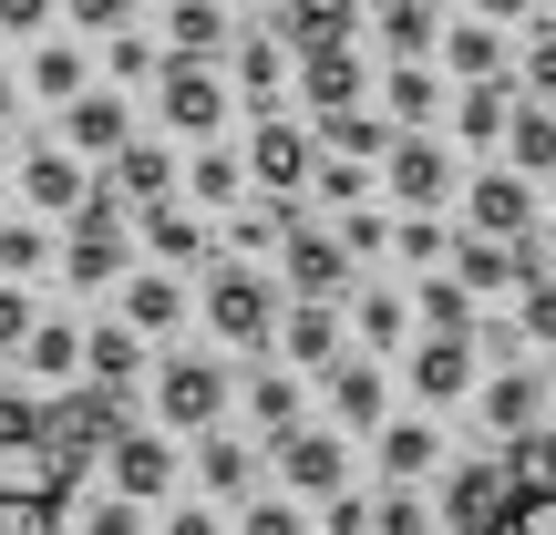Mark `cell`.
Segmentation results:
<instances>
[{"mask_svg": "<svg viewBox=\"0 0 556 535\" xmlns=\"http://www.w3.org/2000/svg\"><path fill=\"white\" fill-rule=\"evenodd\" d=\"M443 0H381V41H392V62H433L443 52Z\"/></svg>", "mask_w": 556, "mask_h": 535, "instance_id": "32", "label": "cell"}, {"mask_svg": "<svg viewBox=\"0 0 556 535\" xmlns=\"http://www.w3.org/2000/svg\"><path fill=\"white\" fill-rule=\"evenodd\" d=\"M475 360H484V340H433V330H422V351H413V402H422V412H443V402L484 392Z\"/></svg>", "mask_w": 556, "mask_h": 535, "instance_id": "12", "label": "cell"}, {"mask_svg": "<svg viewBox=\"0 0 556 535\" xmlns=\"http://www.w3.org/2000/svg\"><path fill=\"white\" fill-rule=\"evenodd\" d=\"M0 535H62V505L41 484H11L0 474Z\"/></svg>", "mask_w": 556, "mask_h": 535, "instance_id": "42", "label": "cell"}, {"mask_svg": "<svg viewBox=\"0 0 556 535\" xmlns=\"http://www.w3.org/2000/svg\"><path fill=\"white\" fill-rule=\"evenodd\" d=\"M124 319H135L144 340H155V330H176V319H186V278H176V268H144V278H124Z\"/></svg>", "mask_w": 556, "mask_h": 535, "instance_id": "31", "label": "cell"}, {"mask_svg": "<svg viewBox=\"0 0 556 535\" xmlns=\"http://www.w3.org/2000/svg\"><path fill=\"white\" fill-rule=\"evenodd\" d=\"M52 268V227L21 206V217H0V278H41Z\"/></svg>", "mask_w": 556, "mask_h": 535, "instance_id": "41", "label": "cell"}, {"mask_svg": "<svg viewBox=\"0 0 556 535\" xmlns=\"http://www.w3.org/2000/svg\"><path fill=\"white\" fill-rule=\"evenodd\" d=\"M144 247H155V258L176 268V278L217 258V238H206V217H197V206H176V196H165V206H144Z\"/></svg>", "mask_w": 556, "mask_h": 535, "instance_id": "19", "label": "cell"}, {"mask_svg": "<svg viewBox=\"0 0 556 535\" xmlns=\"http://www.w3.org/2000/svg\"><path fill=\"white\" fill-rule=\"evenodd\" d=\"M351 319H361L351 340H361L371 360H381V351H402V340L422 330V309H413V298H392V289H351Z\"/></svg>", "mask_w": 556, "mask_h": 535, "instance_id": "28", "label": "cell"}, {"mask_svg": "<svg viewBox=\"0 0 556 535\" xmlns=\"http://www.w3.org/2000/svg\"><path fill=\"white\" fill-rule=\"evenodd\" d=\"M155 114H165V135L217 144V135H227V82H217V62H176V52H165V73H155Z\"/></svg>", "mask_w": 556, "mask_h": 535, "instance_id": "4", "label": "cell"}, {"mask_svg": "<svg viewBox=\"0 0 556 535\" xmlns=\"http://www.w3.org/2000/svg\"><path fill=\"white\" fill-rule=\"evenodd\" d=\"M484 535H556V484H526V495L505 505V515L484 525Z\"/></svg>", "mask_w": 556, "mask_h": 535, "instance_id": "46", "label": "cell"}, {"mask_svg": "<svg viewBox=\"0 0 556 535\" xmlns=\"http://www.w3.org/2000/svg\"><path fill=\"white\" fill-rule=\"evenodd\" d=\"M165 535H227V525L206 515V505H176V515H165Z\"/></svg>", "mask_w": 556, "mask_h": 535, "instance_id": "59", "label": "cell"}, {"mask_svg": "<svg viewBox=\"0 0 556 535\" xmlns=\"http://www.w3.org/2000/svg\"><path fill=\"white\" fill-rule=\"evenodd\" d=\"M433 62H392V73H381V114L402 124V135H422V124H433Z\"/></svg>", "mask_w": 556, "mask_h": 535, "instance_id": "34", "label": "cell"}, {"mask_svg": "<svg viewBox=\"0 0 556 535\" xmlns=\"http://www.w3.org/2000/svg\"><path fill=\"white\" fill-rule=\"evenodd\" d=\"M278 31H289L299 52H340V41L361 31V0H278Z\"/></svg>", "mask_w": 556, "mask_h": 535, "instance_id": "24", "label": "cell"}, {"mask_svg": "<svg viewBox=\"0 0 556 535\" xmlns=\"http://www.w3.org/2000/svg\"><path fill=\"white\" fill-rule=\"evenodd\" d=\"M392 247H402V258H413L422 278H433V258H454V238H443L433 217H402V238H392Z\"/></svg>", "mask_w": 556, "mask_h": 535, "instance_id": "51", "label": "cell"}, {"mask_svg": "<svg viewBox=\"0 0 556 535\" xmlns=\"http://www.w3.org/2000/svg\"><path fill=\"white\" fill-rule=\"evenodd\" d=\"M103 186H93V155H73V144H31L21 155V206L31 217H83Z\"/></svg>", "mask_w": 556, "mask_h": 535, "instance_id": "6", "label": "cell"}, {"mask_svg": "<svg viewBox=\"0 0 556 535\" xmlns=\"http://www.w3.org/2000/svg\"><path fill=\"white\" fill-rule=\"evenodd\" d=\"M165 52H176V62H217V52H238V21H227V0H165Z\"/></svg>", "mask_w": 556, "mask_h": 535, "instance_id": "15", "label": "cell"}, {"mask_svg": "<svg viewBox=\"0 0 556 535\" xmlns=\"http://www.w3.org/2000/svg\"><path fill=\"white\" fill-rule=\"evenodd\" d=\"M289 196H268V206H238V217H227V247H238V258H278V247H289Z\"/></svg>", "mask_w": 556, "mask_h": 535, "instance_id": "40", "label": "cell"}, {"mask_svg": "<svg viewBox=\"0 0 556 535\" xmlns=\"http://www.w3.org/2000/svg\"><path fill=\"white\" fill-rule=\"evenodd\" d=\"M62 144L114 165L124 144H135V114H124V93H83V103H62Z\"/></svg>", "mask_w": 556, "mask_h": 535, "instance_id": "18", "label": "cell"}, {"mask_svg": "<svg viewBox=\"0 0 556 535\" xmlns=\"http://www.w3.org/2000/svg\"><path fill=\"white\" fill-rule=\"evenodd\" d=\"M413 309H422V330H433V340H475V289H464L454 268H443V278H422V298H413Z\"/></svg>", "mask_w": 556, "mask_h": 535, "instance_id": "38", "label": "cell"}, {"mask_svg": "<svg viewBox=\"0 0 556 535\" xmlns=\"http://www.w3.org/2000/svg\"><path fill=\"white\" fill-rule=\"evenodd\" d=\"M248 186H258V176H248V155H227V144H197V165H186V196H197V206H238Z\"/></svg>", "mask_w": 556, "mask_h": 535, "instance_id": "36", "label": "cell"}, {"mask_svg": "<svg viewBox=\"0 0 556 535\" xmlns=\"http://www.w3.org/2000/svg\"><path fill=\"white\" fill-rule=\"evenodd\" d=\"M443 73L454 82H505V21H454L443 31Z\"/></svg>", "mask_w": 556, "mask_h": 535, "instance_id": "26", "label": "cell"}, {"mask_svg": "<svg viewBox=\"0 0 556 535\" xmlns=\"http://www.w3.org/2000/svg\"><path fill=\"white\" fill-rule=\"evenodd\" d=\"M83 535H144V505L135 495H93L83 505Z\"/></svg>", "mask_w": 556, "mask_h": 535, "instance_id": "48", "label": "cell"}, {"mask_svg": "<svg viewBox=\"0 0 556 535\" xmlns=\"http://www.w3.org/2000/svg\"><path fill=\"white\" fill-rule=\"evenodd\" d=\"M238 535H309V515H299V505H248V515H238Z\"/></svg>", "mask_w": 556, "mask_h": 535, "instance_id": "54", "label": "cell"}, {"mask_svg": "<svg viewBox=\"0 0 556 535\" xmlns=\"http://www.w3.org/2000/svg\"><path fill=\"white\" fill-rule=\"evenodd\" d=\"M0 217H11V165H0Z\"/></svg>", "mask_w": 556, "mask_h": 535, "instance_id": "62", "label": "cell"}, {"mask_svg": "<svg viewBox=\"0 0 556 535\" xmlns=\"http://www.w3.org/2000/svg\"><path fill=\"white\" fill-rule=\"evenodd\" d=\"M124 268H135V238H124V196L103 186L73 217V238H62V278H73V289H114Z\"/></svg>", "mask_w": 556, "mask_h": 535, "instance_id": "3", "label": "cell"}, {"mask_svg": "<svg viewBox=\"0 0 556 535\" xmlns=\"http://www.w3.org/2000/svg\"><path fill=\"white\" fill-rule=\"evenodd\" d=\"M248 474H258V454L238 433H197V484L206 495H248Z\"/></svg>", "mask_w": 556, "mask_h": 535, "instance_id": "39", "label": "cell"}, {"mask_svg": "<svg viewBox=\"0 0 556 535\" xmlns=\"http://www.w3.org/2000/svg\"><path fill=\"white\" fill-rule=\"evenodd\" d=\"M227 62H238V93L268 114L278 82H289V31H278V21H268V31H238V52H227Z\"/></svg>", "mask_w": 556, "mask_h": 535, "instance_id": "23", "label": "cell"}, {"mask_svg": "<svg viewBox=\"0 0 556 535\" xmlns=\"http://www.w3.org/2000/svg\"><path fill=\"white\" fill-rule=\"evenodd\" d=\"M103 463H114V495H135V505L144 495H176V443H165V433H124Z\"/></svg>", "mask_w": 556, "mask_h": 535, "instance_id": "20", "label": "cell"}, {"mask_svg": "<svg viewBox=\"0 0 556 535\" xmlns=\"http://www.w3.org/2000/svg\"><path fill=\"white\" fill-rule=\"evenodd\" d=\"M371 176H381V165H361V155H319V196H330L340 217H351V206L371 196Z\"/></svg>", "mask_w": 556, "mask_h": 535, "instance_id": "47", "label": "cell"}, {"mask_svg": "<svg viewBox=\"0 0 556 535\" xmlns=\"http://www.w3.org/2000/svg\"><path fill=\"white\" fill-rule=\"evenodd\" d=\"M31 330H41V309L21 298V278H0V351H31Z\"/></svg>", "mask_w": 556, "mask_h": 535, "instance_id": "49", "label": "cell"}, {"mask_svg": "<svg viewBox=\"0 0 556 535\" xmlns=\"http://www.w3.org/2000/svg\"><path fill=\"white\" fill-rule=\"evenodd\" d=\"M464 227H475V238H526V227H536V176H526V165H475V176H464Z\"/></svg>", "mask_w": 556, "mask_h": 535, "instance_id": "5", "label": "cell"}, {"mask_svg": "<svg viewBox=\"0 0 556 535\" xmlns=\"http://www.w3.org/2000/svg\"><path fill=\"white\" fill-rule=\"evenodd\" d=\"M248 422H258L268 443H299L309 422H299V371H258L248 381Z\"/></svg>", "mask_w": 556, "mask_h": 535, "instance_id": "33", "label": "cell"}, {"mask_svg": "<svg viewBox=\"0 0 556 535\" xmlns=\"http://www.w3.org/2000/svg\"><path fill=\"white\" fill-rule=\"evenodd\" d=\"M505 454H516V474H526V484H556V422H536V433L505 443Z\"/></svg>", "mask_w": 556, "mask_h": 535, "instance_id": "52", "label": "cell"}, {"mask_svg": "<svg viewBox=\"0 0 556 535\" xmlns=\"http://www.w3.org/2000/svg\"><path fill=\"white\" fill-rule=\"evenodd\" d=\"M299 93H309V114H351L361 103V52L340 41V52H299Z\"/></svg>", "mask_w": 556, "mask_h": 535, "instance_id": "25", "label": "cell"}, {"mask_svg": "<svg viewBox=\"0 0 556 535\" xmlns=\"http://www.w3.org/2000/svg\"><path fill=\"white\" fill-rule=\"evenodd\" d=\"M536 0H475V21H526Z\"/></svg>", "mask_w": 556, "mask_h": 535, "instance_id": "60", "label": "cell"}, {"mask_svg": "<svg viewBox=\"0 0 556 535\" xmlns=\"http://www.w3.org/2000/svg\"><path fill=\"white\" fill-rule=\"evenodd\" d=\"M381 186L402 196V217H443V196H464L454 155H443L433 135H402V144H392V165H381Z\"/></svg>", "mask_w": 556, "mask_h": 535, "instance_id": "9", "label": "cell"}, {"mask_svg": "<svg viewBox=\"0 0 556 535\" xmlns=\"http://www.w3.org/2000/svg\"><path fill=\"white\" fill-rule=\"evenodd\" d=\"M62 11H73L83 31H124V11H135V0H62Z\"/></svg>", "mask_w": 556, "mask_h": 535, "instance_id": "57", "label": "cell"}, {"mask_svg": "<svg viewBox=\"0 0 556 535\" xmlns=\"http://www.w3.org/2000/svg\"><path fill=\"white\" fill-rule=\"evenodd\" d=\"M505 165H526V176H556V103H536V93L516 103V135H505Z\"/></svg>", "mask_w": 556, "mask_h": 535, "instance_id": "37", "label": "cell"}, {"mask_svg": "<svg viewBox=\"0 0 556 535\" xmlns=\"http://www.w3.org/2000/svg\"><path fill=\"white\" fill-rule=\"evenodd\" d=\"M217 412H227V371L217 360H165L155 371V422L165 433H217Z\"/></svg>", "mask_w": 556, "mask_h": 535, "instance_id": "8", "label": "cell"}, {"mask_svg": "<svg viewBox=\"0 0 556 535\" xmlns=\"http://www.w3.org/2000/svg\"><path fill=\"white\" fill-rule=\"evenodd\" d=\"M516 82H464L454 93V135L475 144V155H505V135H516Z\"/></svg>", "mask_w": 556, "mask_h": 535, "instance_id": "17", "label": "cell"}, {"mask_svg": "<svg viewBox=\"0 0 556 535\" xmlns=\"http://www.w3.org/2000/svg\"><path fill=\"white\" fill-rule=\"evenodd\" d=\"M330 412L351 422V433H381V422H392V381H381V360H340V371H330Z\"/></svg>", "mask_w": 556, "mask_h": 535, "instance_id": "21", "label": "cell"}, {"mask_svg": "<svg viewBox=\"0 0 556 535\" xmlns=\"http://www.w3.org/2000/svg\"><path fill=\"white\" fill-rule=\"evenodd\" d=\"M0 474L62 495V422H52V402L11 392V381H0Z\"/></svg>", "mask_w": 556, "mask_h": 535, "instance_id": "1", "label": "cell"}, {"mask_svg": "<svg viewBox=\"0 0 556 535\" xmlns=\"http://www.w3.org/2000/svg\"><path fill=\"white\" fill-rule=\"evenodd\" d=\"M103 186H114L124 206H165V196H176V155L135 135V144H124V155H114V176H103Z\"/></svg>", "mask_w": 556, "mask_h": 535, "instance_id": "27", "label": "cell"}, {"mask_svg": "<svg viewBox=\"0 0 556 535\" xmlns=\"http://www.w3.org/2000/svg\"><path fill=\"white\" fill-rule=\"evenodd\" d=\"M319 525H330V535H371V495H330Z\"/></svg>", "mask_w": 556, "mask_h": 535, "instance_id": "56", "label": "cell"}, {"mask_svg": "<svg viewBox=\"0 0 556 535\" xmlns=\"http://www.w3.org/2000/svg\"><path fill=\"white\" fill-rule=\"evenodd\" d=\"M278 268H289L299 298H351V238H340V227H309V217H299L289 247H278Z\"/></svg>", "mask_w": 556, "mask_h": 535, "instance_id": "11", "label": "cell"}, {"mask_svg": "<svg viewBox=\"0 0 556 535\" xmlns=\"http://www.w3.org/2000/svg\"><path fill=\"white\" fill-rule=\"evenodd\" d=\"M103 73H114V82H155V73H165V52H155L144 31H103Z\"/></svg>", "mask_w": 556, "mask_h": 535, "instance_id": "45", "label": "cell"}, {"mask_svg": "<svg viewBox=\"0 0 556 535\" xmlns=\"http://www.w3.org/2000/svg\"><path fill=\"white\" fill-rule=\"evenodd\" d=\"M516 330L526 340H556V268L536 278V289H516Z\"/></svg>", "mask_w": 556, "mask_h": 535, "instance_id": "50", "label": "cell"}, {"mask_svg": "<svg viewBox=\"0 0 556 535\" xmlns=\"http://www.w3.org/2000/svg\"><path fill=\"white\" fill-rule=\"evenodd\" d=\"M340 238H351V258H381V247H392V238H402V227H381V217H371V206H351V217H340Z\"/></svg>", "mask_w": 556, "mask_h": 535, "instance_id": "55", "label": "cell"}, {"mask_svg": "<svg viewBox=\"0 0 556 535\" xmlns=\"http://www.w3.org/2000/svg\"><path fill=\"white\" fill-rule=\"evenodd\" d=\"M248 176H258L268 196H299V186H319V135H309V124L258 114V135H248Z\"/></svg>", "mask_w": 556, "mask_h": 535, "instance_id": "10", "label": "cell"}, {"mask_svg": "<svg viewBox=\"0 0 556 535\" xmlns=\"http://www.w3.org/2000/svg\"><path fill=\"white\" fill-rule=\"evenodd\" d=\"M475 412H484V433H495V443H526V433L546 422V381H536V371H495V381L475 392Z\"/></svg>", "mask_w": 556, "mask_h": 535, "instance_id": "14", "label": "cell"}, {"mask_svg": "<svg viewBox=\"0 0 556 535\" xmlns=\"http://www.w3.org/2000/svg\"><path fill=\"white\" fill-rule=\"evenodd\" d=\"M31 93H41V103H83V93H93L83 41H41V52H31Z\"/></svg>", "mask_w": 556, "mask_h": 535, "instance_id": "35", "label": "cell"}, {"mask_svg": "<svg viewBox=\"0 0 556 535\" xmlns=\"http://www.w3.org/2000/svg\"><path fill=\"white\" fill-rule=\"evenodd\" d=\"M526 93H536V103H556V31H526Z\"/></svg>", "mask_w": 556, "mask_h": 535, "instance_id": "53", "label": "cell"}, {"mask_svg": "<svg viewBox=\"0 0 556 535\" xmlns=\"http://www.w3.org/2000/svg\"><path fill=\"white\" fill-rule=\"evenodd\" d=\"M371 535H433V505H422L413 484H381L371 495Z\"/></svg>", "mask_w": 556, "mask_h": 535, "instance_id": "44", "label": "cell"}, {"mask_svg": "<svg viewBox=\"0 0 556 535\" xmlns=\"http://www.w3.org/2000/svg\"><path fill=\"white\" fill-rule=\"evenodd\" d=\"M309 135H319V155H361V165H392L402 124H392V114H361V103H351V114H319Z\"/></svg>", "mask_w": 556, "mask_h": 535, "instance_id": "22", "label": "cell"}, {"mask_svg": "<svg viewBox=\"0 0 556 535\" xmlns=\"http://www.w3.org/2000/svg\"><path fill=\"white\" fill-rule=\"evenodd\" d=\"M93 381H114V392L144 381V330L135 319H124V330H93Z\"/></svg>", "mask_w": 556, "mask_h": 535, "instance_id": "43", "label": "cell"}, {"mask_svg": "<svg viewBox=\"0 0 556 535\" xmlns=\"http://www.w3.org/2000/svg\"><path fill=\"white\" fill-rule=\"evenodd\" d=\"M433 463H443V443H433V422H422V412L381 422V474H392V484H422Z\"/></svg>", "mask_w": 556, "mask_h": 535, "instance_id": "30", "label": "cell"}, {"mask_svg": "<svg viewBox=\"0 0 556 535\" xmlns=\"http://www.w3.org/2000/svg\"><path fill=\"white\" fill-rule=\"evenodd\" d=\"M278 319H289V309H278V289H268L248 258L206 268V330H217L227 351H268V330H278Z\"/></svg>", "mask_w": 556, "mask_h": 535, "instance_id": "2", "label": "cell"}, {"mask_svg": "<svg viewBox=\"0 0 556 535\" xmlns=\"http://www.w3.org/2000/svg\"><path fill=\"white\" fill-rule=\"evenodd\" d=\"M278 360H289V371H340V298H289Z\"/></svg>", "mask_w": 556, "mask_h": 535, "instance_id": "13", "label": "cell"}, {"mask_svg": "<svg viewBox=\"0 0 556 535\" xmlns=\"http://www.w3.org/2000/svg\"><path fill=\"white\" fill-rule=\"evenodd\" d=\"M21 93H31V82H11V73H0V124H11V114H21Z\"/></svg>", "mask_w": 556, "mask_h": 535, "instance_id": "61", "label": "cell"}, {"mask_svg": "<svg viewBox=\"0 0 556 535\" xmlns=\"http://www.w3.org/2000/svg\"><path fill=\"white\" fill-rule=\"evenodd\" d=\"M52 11H62V0H0V31H41Z\"/></svg>", "mask_w": 556, "mask_h": 535, "instance_id": "58", "label": "cell"}, {"mask_svg": "<svg viewBox=\"0 0 556 535\" xmlns=\"http://www.w3.org/2000/svg\"><path fill=\"white\" fill-rule=\"evenodd\" d=\"M526 495V474H516V454H484V463H454V484H443V525L454 535H484L505 515V505Z\"/></svg>", "mask_w": 556, "mask_h": 535, "instance_id": "7", "label": "cell"}, {"mask_svg": "<svg viewBox=\"0 0 556 535\" xmlns=\"http://www.w3.org/2000/svg\"><path fill=\"white\" fill-rule=\"evenodd\" d=\"M278 474H289V495L330 505L340 484H351V443H340V433H299V443H278Z\"/></svg>", "mask_w": 556, "mask_h": 535, "instance_id": "16", "label": "cell"}, {"mask_svg": "<svg viewBox=\"0 0 556 535\" xmlns=\"http://www.w3.org/2000/svg\"><path fill=\"white\" fill-rule=\"evenodd\" d=\"M21 360H31L41 381H83V371H93V330H83V319H41Z\"/></svg>", "mask_w": 556, "mask_h": 535, "instance_id": "29", "label": "cell"}]
</instances>
